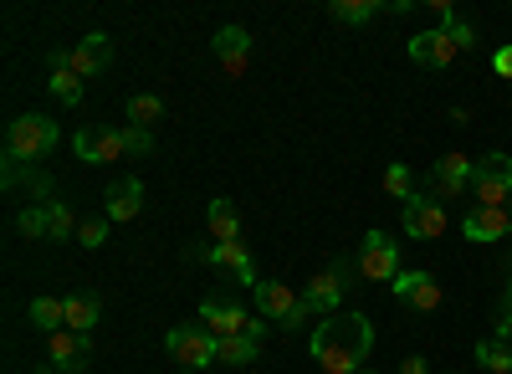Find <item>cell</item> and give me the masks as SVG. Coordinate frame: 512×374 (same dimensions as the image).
<instances>
[{
    "label": "cell",
    "mask_w": 512,
    "mask_h": 374,
    "mask_svg": "<svg viewBox=\"0 0 512 374\" xmlns=\"http://www.w3.org/2000/svg\"><path fill=\"white\" fill-rule=\"evenodd\" d=\"M374 349V323L364 313H333L313 328V364L323 374H359L364 354Z\"/></svg>",
    "instance_id": "cell-1"
},
{
    "label": "cell",
    "mask_w": 512,
    "mask_h": 374,
    "mask_svg": "<svg viewBox=\"0 0 512 374\" xmlns=\"http://www.w3.org/2000/svg\"><path fill=\"white\" fill-rule=\"evenodd\" d=\"M57 139H62L57 118H47V113H21V118H11V129H6V159L36 164V159H47V154L57 149Z\"/></svg>",
    "instance_id": "cell-2"
},
{
    "label": "cell",
    "mask_w": 512,
    "mask_h": 374,
    "mask_svg": "<svg viewBox=\"0 0 512 374\" xmlns=\"http://www.w3.org/2000/svg\"><path fill=\"white\" fill-rule=\"evenodd\" d=\"M251 293H256V313H267V318L282 328V334H292V328H303V323H308V313H313L303 298L292 293L287 282H256Z\"/></svg>",
    "instance_id": "cell-3"
},
{
    "label": "cell",
    "mask_w": 512,
    "mask_h": 374,
    "mask_svg": "<svg viewBox=\"0 0 512 374\" xmlns=\"http://www.w3.org/2000/svg\"><path fill=\"white\" fill-rule=\"evenodd\" d=\"M472 195L482 200V205H512V154H482L477 164H472Z\"/></svg>",
    "instance_id": "cell-4"
},
{
    "label": "cell",
    "mask_w": 512,
    "mask_h": 374,
    "mask_svg": "<svg viewBox=\"0 0 512 374\" xmlns=\"http://www.w3.org/2000/svg\"><path fill=\"white\" fill-rule=\"evenodd\" d=\"M216 344H221V339L210 334L205 323H175V328L164 334V349L180 359V369H200V374H205L210 359H216Z\"/></svg>",
    "instance_id": "cell-5"
},
{
    "label": "cell",
    "mask_w": 512,
    "mask_h": 374,
    "mask_svg": "<svg viewBox=\"0 0 512 374\" xmlns=\"http://www.w3.org/2000/svg\"><path fill=\"white\" fill-rule=\"evenodd\" d=\"M359 277L369 282H395L400 277V246L390 231H364L359 241Z\"/></svg>",
    "instance_id": "cell-6"
},
{
    "label": "cell",
    "mask_w": 512,
    "mask_h": 374,
    "mask_svg": "<svg viewBox=\"0 0 512 374\" xmlns=\"http://www.w3.org/2000/svg\"><path fill=\"white\" fill-rule=\"evenodd\" d=\"M349 277H354V267H349V262H333V267L313 272V282H308L303 303H308L313 313L333 318V313H338V303H344V293H349Z\"/></svg>",
    "instance_id": "cell-7"
},
{
    "label": "cell",
    "mask_w": 512,
    "mask_h": 374,
    "mask_svg": "<svg viewBox=\"0 0 512 374\" xmlns=\"http://www.w3.org/2000/svg\"><path fill=\"white\" fill-rule=\"evenodd\" d=\"M405 231H410L415 241L441 236V231H446V205H441V195H410V200H405Z\"/></svg>",
    "instance_id": "cell-8"
},
{
    "label": "cell",
    "mask_w": 512,
    "mask_h": 374,
    "mask_svg": "<svg viewBox=\"0 0 512 374\" xmlns=\"http://www.w3.org/2000/svg\"><path fill=\"white\" fill-rule=\"evenodd\" d=\"M47 354H52V369L57 374H82V369H88V359H93V344H88V334L62 328V334L47 339Z\"/></svg>",
    "instance_id": "cell-9"
},
{
    "label": "cell",
    "mask_w": 512,
    "mask_h": 374,
    "mask_svg": "<svg viewBox=\"0 0 512 374\" xmlns=\"http://www.w3.org/2000/svg\"><path fill=\"white\" fill-rule=\"evenodd\" d=\"M390 287H395V298L410 303L415 313H436V308H441V282H436L431 272H400Z\"/></svg>",
    "instance_id": "cell-10"
},
{
    "label": "cell",
    "mask_w": 512,
    "mask_h": 374,
    "mask_svg": "<svg viewBox=\"0 0 512 374\" xmlns=\"http://www.w3.org/2000/svg\"><path fill=\"white\" fill-rule=\"evenodd\" d=\"M200 262H210V267H221L226 277H236V282H251L256 287V267H251V252L241 241H210L205 252H200Z\"/></svg>",
    "instance_id": "cell-11"
},
{
    "label": "cell",
    "mask_w": 512,
    "mask_h": 374,
    "mask_svg": "<svg viewBox=\"0 0 512 374\" xmlns=\"http://www.w3.org/2000/svg\"><path fill=\"white\" fill-rule=\"evenodd\" d=\"M6 190L11 195H31V205H47L52 200V175L47 170H36V164H16V159H6Z\"/></svg>",
    "instance_id": "cell-12"
},
{
    "label": "cell",
    "mask_w": 512,
    "mask_h": 374,
    "mask_svg": "<svg viewBox=\"0 0 512 374\" xmlns=\"http://www.w3.org/2000/svg\"><path fill=\"white\" fill-rule=\"evenodd\" d=\"M72 149H77L82 164L118 159V154H123V129H77V134H72Z\"/></svg>",
    "instance_id": "cell-13"
},
{
    "label": "cell",
    "mask_w": 512,
    "mask_h": 374,
    "mask_svg": "<svg viewBox=\"0 0 512 374\" xmlns=\"http://www.w3.org/2000/svg\"><path fill=\"white\" fill-rule=\"evenodd\" d=\"M210 47H216V57H221V72L241 77L246 62H251V31H246V26H221Z\"/></svg>",
    "instance_id": "cell-14"
},
{
    "label": "cell",
    "mask_w": 512,
    "mask_h": 374,
    "mask_svg": "<svg viewBox=\"0 0 512 374\" xmlns=\"http://www.w3.org/2000/svg\"><path fill=\"white\" fill-rule=\"evenodd\" d=\"M451 57H456V41H451L441 26L410 36V62H420V67H446Z\"/></svg>",
    "instance_id": "cell-15"
},
{
    "label": "cell",
    "mask_w": 512,
    "mask_h": 374,
    "mask_svg": "<svg viewBox=\"0 0 512 374\" xmlns=\"http://www.w3.org/2000/svg\"><path fill=\"white\" fill-rule=\"evenodd\" d=\"M113 62V41L103 36V31H93V36H82L77 47H72V57H67V67L77 72V77H93V72H103Z\"/></svg>",
    "instance_id": "cell-16"
},
{
    "label": "cell",
    "mask_w": 512,
    "mask_h": 374,
    "mask_svg": "<svg viewBox=\"0 0 512 374\" xmlns=\"http://www.w3.org/2000/svg\"><path fill=\"white\" fill-rule=\"evenodd\" d=\"M461 231H466V241H502V236H512V216L502 205H477V211L461 221Z\"/></svg>",
    "instance_id": "cell-17"
},
{
    "label": "cell",
    "mask_w": 512,
    "mask_h": 374,
    "mask_svg": "<svg viewBox=\"0 0 512 374\" xmlns=\"http://www.w3.org/2000/svg\"><path fill=\"white\" fill-rule=\"evenodd\" d=\"M200 323H205L216 339H231V334H246L251 313H241V308L226 303V298H210V303H200Z\"/></svg>",
    "instance_id": "cell-18"
},
{
    "label": "cell",
    "mask_w": 512,
    "mask_h": 374,
    "mask_svg": "<svg viewBox=\"0 0 512 374\" xmlns=\"http://www.w3.org/2000/svg\"><path fill=\"white\" fill-rule=\"evenodd\" d=\"M436 190H441V200H451V195H461V190H472V159H466L461 149H451V154H441L436 159Z\"/></svg>",
    "instance_id": "cell-19"
},
{
    "label": "cell",
    "mask_w": 512,
    "mask_h": 374,
    "mask_svg": "<svg viewBox=\"0 0 512 374\" xmlns=\"http://www.w3.org/2000/svg\"><path fill=\"white\" fill-rule=\"evenodd\" d=\"M139 211H144V180H134V175L113 180V185H108V216H113V221H134Z\"/></svg>",
    "instance_id": "cell-20"
},
{
    "label": "cell",
    "mask_w": 512,
    "mask_h": 374,
    "mask_svg": "<svg viewBox=\"0 0 512 374\" xmlns=\"http://www.w3.org/2000/svg\"><path fill=\"white\" fill-rule=\"evenodd\" d=\"M62 308H67V328H72V334H93V323L103 318V303L93 293H72V298H62Z\"/></svg>",
    "instance_id": "cell-21"
},
{
    "label": "cell",
    "mask_w": 512,
    "mask_h": 374,
    "mask_svg": "<svg viewBox=\"0 0 512 374\" xmlns=\"http://www.w3.org/2000/svg\"><path fill=\"white\" fill-rule=\"evenodd\" d=\"M216 359H221V364H231V369H246V364L262 359V339H251V334H231V339H221V344H216Z\"/></svg>",
    "instance_id": "cell-22"
},
{
    "label": "cell",
    "mask_w": 512,
    "mask_h": 374,
    "mask_svg": "<svg viewBox=\"0 0 512 374\" xmlns=\"http://www.w3.org/2000/svg\"><path fill=\"white\" fill-rule=\"evenodd\" d=\"M205 226H210V236H216V241H241V216H236L231 200H210Z\"/></svg>",
    "instance_id": "cell-23"
},
{
    "label": "cell",
    "mask_w": 512,
    "mask_h": 374,
    "mask_svg": "<svg viewBox=\"0 0 512 374\" xmlns=\"http://www.w3.org/2000/svg\"><path fill=\"white\" fill-rule=\"evenodd\" d=\"M31 328H36V334H62V328H67V308L57 303V298H36L31 303Z\"/></svg>",
    "instance_id": "cell-24"
},
{
    "label": "cell",
    "mask_w": 512,
    "mask_h": 374,
    "mask_svg": "<svg viewBox=\"0 0 512 374\" xmlns=\"http://www.w3.org/2000/svg\"><path fill=\"white\" fill-rule=\"evenodd\" d=\"M436 11H441V31L456 41V52H472V47H477V26H472V21H461V16L446 6V0H436Z\"/></svg>",
    "instance_id": "cell-25"
},
{
    "label": "cell",
    "mask_w": 512,
    "mask_h": 374,
    "mask_svg": "<svg viewBox=\"0 0 512 374\" xmlns=\"http://www.w3.org/2000/svg\"><path fill=\"white\" fill-rule=\"evenodd\" d=\"M52 98H57V103H67V108H77V103H82V77H77L72 67H52Z\"/></svg>",
    "instance_id": "cell-26"
},
{
    "label": "cell",
    "mask_w": 512,
    "mask_h": 374,
    "mask_svg": "<svg viewBox=\"0 0 512 374\" xmlns=\"http://www.w3.org/2000/svg\"><path fill=\"white\" fill-rule=\"evenodd\" d=\"M477 359H482V369H492V374H512V344H502V339H482V344H477Z\"/></svg>",
    "instance_id": "cell-27"
},
{
    "label": "cell",
    "mask_w": 512,
    "mask_h": 374,
    "mask_svg": "<svg viewBox=\"0 0 512 374\" xmlns=\"http://www.w3.org/2000/svg\"><path fill=\"white\" fill-rule=\"evenodd\" d=\"M374 16H379V6H374V0H333V21L364 26V21H374Z\"/></svg>",
    "instance_id": "cell-28"
},
{
    "label": "cell",
    "mask_w": 512,
    "mask_h": 374,
    "mask_svg": "<svg viewBox=\"0 0 512 374\" xmlns=\"http://www.w3.org/2000/svg\"><path fill=\"white\" fill-rule=\"evenodd\" d=\"M159 113H164V103L149 98V93L128 98V123H134V129H149V123H159Z\"/></svg>",
    "instance_id": "cell-29"
},
{
    "label": "cell",
    "mask_w": 512,
    "mask_h": 374,
    "mask_svg": "<svg viewBox=\"0 0 512 374\" xmlns=\"http://www.w3.org/2000/svg\"><path fill=\"white\" fill-rule=\"evenodd\" d=\"M47 236H52V241H67V236H77V226H72V211H67L62 200H52V205H47Z\"/></svg>",
    "instance_id": "cell-30"
},
{
    "label": "cell",
    "mask_w": 512,
    "mask_h": 374,
    "mask_svg": "<svg viewBox=\"0 0 512 374\" xmlns=\"http://www.w3.org/2000/svg\"><path fill=\"white\" fill-rule=\"evenodd\" d=\"M123 154H128V159L154 154V134H149V129H134V123H128V129H123Z\"/></svg>",
    "instance_id": "cell-31"
},
{
    "label": "cell",
    "mask_w": 512,
    "mask_h": 374,
    "mask_svg": "<svg viewBox=\"0 0 512 374\" xmlns=\"http://www.w3.org/2000/svg\"><path fill=\"white\" fill-rule=\"evenodd\" d=\"M384 195H395L400 205L415 195V190H410V170H405V164H390V170H384Z\"/></svg>",
    "instance_id": "cell-32"
},
{
    "label": "cell",
    "mask_w": 512,
    "mask_h": 374,
    "mask_svg": "<svg viewBox=\"0 0 512 374\" xmlns=\"http://www.w3.org/2000/svg\"><path fill=\"white\" fill-rule=\"evenodd\" d=\"M52 205V200H47ZM47 205H26V211L16 216V226L26 231V236H47Z\"/></svg>",
    "instance_id": "cell-33"
},
{
    "label": "cell",
    "mask_w": 512,
    "mask_h": 374,
    "mask_svg": "<svg viewBox=\"0 0 512 374\" xmlns=\"http://www.w3.org/2000/svg\"><path fill=\"white\" fill-rule=\"evenodd\" d=\"M77 241L88 246V252H98V246L108 241V221H82V226H77Z\"/></svg>",
    "instance_id": "cell-34"
},
{
    "label": "cell",
    "mask_w": 512,
    "mask_h": 374,
    "mask_svg": "<svg viewBox=\"0 0 512 374\" xmlns=\"http://www.w3.org/2000/svg\"><path fill=\"white\" fill-rule=\"evenodd\" d=\"M492 72H497V77H512V47H497V52H492Z\"/></svg>",
    "instance_id": "cell-35"
},
{
    "label": "cell",
    "mask_w": 512,
    "mask_h": 374,
    "mask_svg": "<svg viewBox=\"0 0 512 374\" xmlns=\"http://www.w3.org/2000/svg\"><path fill=\"white\" fill-rule=\"evenodd\" d=\"M400 374H431V364H425L420 354H410V359H400Z\"/></svg>",
    "instance_id": "cell-36"
},
{
    "label": "cell",
    "mask_w": 512,
    "mask_h": 374,
    "mask_svg": "<svg viewBox=\"0 0 512 374\" xmlns=\"http://www.w3.org/2000/svg\"><path fill=\"white\" fill-rule=\"evenodd\" d=\"M31 374H52V369H31Z\"/></svg>",
    "instance_id": "cell-37"
},
{
    "label": "cell",
    "mask_w": 512,
    "mask_h": 374,
    "mask_svg": "<svg viewBox=\"0 0 512 374\" xmlns=\"http://www.w3.org/2000/svg\"><path fill=\"white\" fill-rule=\"evenodd\" d=\"M180 374H200V369H180Z\"/></svg>",
    "instance_id": "cell-38"
},
{
    "label": "cell",
    "mask_w": 512,
    "mask_h": 374,
    "mask_svg": "<svg viewBox=\"0 0 512 374\" xmlns=\"http://www.w3.org/2000/svg\"><path fill=\"white\" fill-rule=\"evenodd\" d=\"M359 374H374V369H359Z\"/></svg>",
    "instance_id": "cell-39"
},
{
    "label": "cell",
    "mask_w": 512,
    "mask_h": 374,
    "mask_svg": "<svg viewBox=\"0 0 512 374\" xmlns=\"http://www.w3.org/2000/svg\"><path fill=\"white\" fill-rule=\"evenodd\" d=\"M507 216H512V205H507Z\"/></svg>",
    "instance_id": "cell-40"
}]
</instances>
